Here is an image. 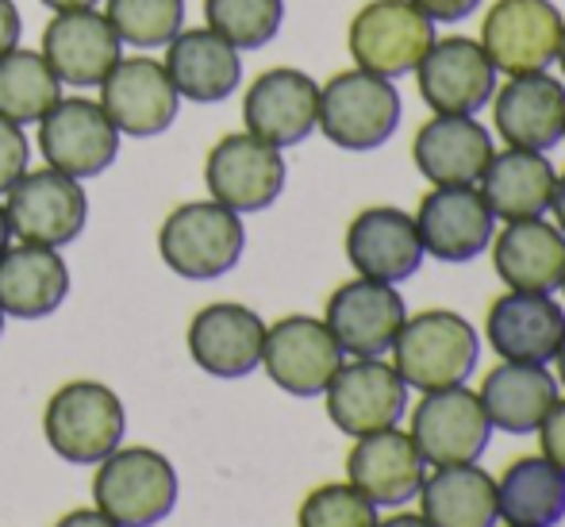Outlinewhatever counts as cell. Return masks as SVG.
I'll return each instance as SVG.
<instances>
[{
  "label": "cell",
  "instance_id": "22",
  "mask_svg": "<svg viewBox=\"0 0 565 527\" xmlns=\"http://www.w3.org/2000/svg\"><path fill=\"white\" fill-rule=\"evenodd\" d=\"M189 355L212 378H246L262 366V347H266V324L254 308L220 301L193 316L189 324Z\"/></svg>",
  "mask_w": 565,
  "mask_h": 527
},
{
  "label": "cell",
  "instance_id": "8",
  "mask_svg": "<svg viewBox=\"0 0 565 527\" xmlns=\"http://www.w3.org/2000/svg\"><path fill=\"white\" fill-rule=\"evenodd\" d=\"M416 85L435 116H477L484 105H492L500 74L484 54L481 39L447 35L435 39L431 51L419 59Z\"/></svg>",
  "mask_w": 565,
  "mask_h": 527
},
{
  "label": "cell",
  "instance_id": "39",
  "mask_svg": "<svg viewBox=\"0 0 565 527\" xmlns=\"http://www.w3.org/2000/svg\"><path fill=\"white\" fill-rule=\"evenodd\" d=\"M431 23H461L481 8V0H412Z\"/></svg>",
  "mask_w": 565,
  "mask_h": 527
},
{
  "label": "cell",
  "instance_id": "30",
  "mask_svg": "<svg viewBox=\"0 0 565 527\" xmlns=\"http://www.w3.org/2000/svg\"><path fill=\"white\" fill-rule=\"evenodd\" d=\"M477 397H481L492 428L508 431V435H531L558 401V378L546 366L500 362L484 373Z\"/></svg>",
  "mask_w": 565,
  "mask_h": 527
},
{
  "label": "cell",
  "instance_id": "4",
  "mask_svg": "<svg viewBox=\"0 0 565 527\" xmlns=\"http://www.w3.org/2000/svg\"><path fill=\"white\" fill-rule=\"evenodd\" d=\"M246 246V231L238 212L224 209L216 201H193L181 204L166 215L158 231V251L162 262L178 277L189 282H212L238 266Z\"/></svg>",
  "mask_w": 565,
  "mask_h": 527
},
{
  "label": "cell",
  "instance_id": "37",
  "mask_svg": "<svg viewBox=\"0 0 565 527\" xmlns=\"http://www.w3.org/2000/svg\"><path fill=\"white\" fill-rule=\"evenodd\" d=\"M28 158H31V147H28L23 127L0 116V193H8V189L28 173Z\"/></svg>",
  "mask_w": 565,
  "mask_h": 527
},
{
  "label": "cell",
  "instance_id": "23",
  "mask_svg": "<svg viewBox=\"0 0 565 527\" xmlns=\"http://www.w3.org/2000/svg\"><path fill=\"white\" fill-rule=\"evenodd\" d=\"M492 119L508 147L546 155L565 139V85L551 74L508 77L492 93Z\"/></svg>",
  "mask_w": 565,
  "mask_h": 527
},
{
  "label": "cell",
  "instance_id": "46",
  "mask_svg": "<svg viewBox=\"0 0 565 527\" xmlns=\"http://www.w3.org/2000/svg\"><path fill=\"white\" fill-rule=\"evenodd\" d=\"M554 362H558V386H565V339H562L558 358H554Z\"/></svg>",
  "mask_w": 565,
  "mask_h": 527
},
{
  "label": "cell",
  "instance_id": "45",
  "mask_svg": "<svg viewBox=\"0 0 565 527\" xmlns=\"http://www.w3.org/2000/svg\"><path fill=\"white\" fill-rule=\"evenodd\" d=\"M8 243H12V223H8V212H4V204H0V254L8 251Z\"/></svg>",
  "mask_w": 565,
  "mask_h": 527
},
{
  "label": "cell",
  "instance_id": "2",
  "mask_svg": "<svg viewBox=\"0 0 565 527\" xmlns=\"http://www.w3.org/2000/svg\"><path fill=\"white\" fill-rule=\"evenodd\" d=\"M404 101L388 77L370 70H342L320 85V127L339 150H377L396 135Z\"/></svg>",
  "mask_w": 565,
  "mask_h": 527
},
{
  "label": "cell",
  "instance_id": "35",
  "mask_svg": "<svg viewBox=\"0 0 565 527\" xmlns=\"http://www.w3.org/2000/svg\"><path fill=\"white\" fill-rule=\"evenodd\" d=\"M108 23L119 43L135 51H154L178 39L185 23V0H108Z\"/></svg>",
  "mask_w": 565,
  "mask_h": 527
},
{
  "label": "cell",
  "instance_id": "17",
  "mask_svg": "<svg viewBox=\"0 0 565 527\" xmlns=\"http://www.w3.org/2000/svg\"><path fill=\"white\" fill-rule=\"evenodd\" d=\"M178 89L162 62L119 59L100 82V108L127 139H154L178 119Z\"/></svg>",
  "mask_w": 565,
  "mask_h": 527
},
{
  "label": "cell",
  "instance_id": "7",
  "mask_svg": "<svg viewBox=\"0 0 565 527\" xmlns=\"http://www.w3.org/2000/svg\"><path fill=\"white\" fill-rule=\"evenodd\" d=\"M565 15L554 0H497L484 12L481 46L497 74H551L558 66Z\"/></svg>",
  "mask_w": 565,
  "mask_h": 527
},
{
  "label": "cell",
  "instance_id": "34",
  "mask_svg": "<svg viewBox=\"0 0 565 527\" xmlns=\"http://www.w3.org/2000/svg\"><path fill=\"white\" fill-rule=\"evenodd\" d=\"M204 20L235 51H262L285 23V0H204Z\"/></svg>",
  "mask_w": 565,
  "mask_h": 527
},
{
  "label": "cell",
  "instance_id": "13",
  "mask_svg": "<svg viewBox=\"0 0 565 527\" xmlns=\"http://www.w3.org/2000/svg\"><path fill=\"white\" fill-rule=\"evenodd\" d=\"M342 347L316 316H285L266 327L262 366L269 381L289 397H320L342 366Z\"/></svg>",
  "mask_w": 565,
  "mask_h": 527
},
{
  "label": "cell",
  "instance_id": "41",
  "mask_svg": "<svg viewBox=\"0 0 565 527\" xmlns=\"http://www.w3.org/2000/svg\"><path fill=\"white\" fill-rule=\"evenodd\" d=\"M54 527H119L116 520H108L100 508H77V513H70V516H62Z\"/></svg>",
  "mask_w": 565,
  "mask_h": 527
},
{
  "label": "cell",
  "instance_id": "26",
  "mask_svg": "<svg viewBox=\"0 0 565 527\" xmlns=\"http://www.w3.org/2000/svg\"><path fill=\"white\" fill-rule=\"evenodd\" d=\"M492 266L497 277L515 293H558L565 277V235L558 223L512 220L492 235Z\"/></svg>",
  "mask_w": 565,
  "mask_h": 527
},
{
  "label": "cell",
  "instance_id": "28",
  "mask_svg": "<svg viewBox=\"0 0 565 527\" xmlns=\"http://www.w3.org/2000/svg\"><path fill=\"white\" fill-rule=\"evenodd\" d=\"M554 181L558 170L543 150L504 147L492 155V162L481 173V197L492 209V215L504 223L512 220H535L551 212Z\"/></svg>",
  "mask_w": 565,
  "mask_h": 527
},
{
  "label": "cell",
  "instance_id": "27",
  "mask_svg": "<svg viewBox=\"0 0 565 527\" xmlns=\"http://www.w3.org/2000/svg\"><path fill=\"white\" fill-rule=\"evenodd\" d=\"M166 51V74H170L178 97L193 101V105H220L243 82V59L238 51L220 39L212 28L178 31Z\"/></svg>",
  "mask_w": 565,
  "mask_h": 527
},
{
  "label": "cell",
  "instance_id": "20",
  "mask_svg": "<svg viewBox=\"0 0 565 527\" xmlns=\"http://www.w3.org/2000/svg\"><path fill=\"white\" fill-rule=\"evenodd\" d=\"M347 259L358 277H370V282L401 285L416 277L427 259L416 215L393 204L358 212L347 228Z\"/></svg>",
  "mask_w": 565,
  "mask_h": 527
},
{
  "label": "cell",
  "instance_id": "42",
  "mask_svg": "<svg viewBox=\"0 0 565 527\" xmlns=\"http://www.w3.org/2000/svg\"><path fill=\"white\" fill-rule=\"evenodd\" d=\"M551 212H554V220H558V228H562V235H565V170L558 173V181H554Z\"/></svg>",
  "mask_w": 565,
  "mask_h": 527
},
{
  "label": "cell",
  "instance_id": "49",
  "mask_svg": "<svg viewBox=\"0 0 565 527\" xmlns=\"http://www.w3.org/2000/svg\"><path fill=\"white\" fill-rule=\"evenodd\" d=\"M562 293H565V277H562Z\"/></svg>",
  "mask_w": 565,
  "mask_h": 527
},
{
  "label": "cell",
  "instance_id": "15",
  "mask_svg": "<svg viewBox=\"0 0 565 527\" xmlns=\"http://www.w3.org/2000/svg\"><path fill=\"white\" fill-rule=\"evenodd\" d=\"M416 228L424 254L461 266L489 251L492 235H497V215L484 204L477 186H435L419 201Z\"/></svg>",
  "mask_w": 565,
  "mask_h": 527
},
{
  "label": "cell",
  "instance_id": "33",
  "mask_svg": "<svg viewBox=\"0 0 565 527\" xmlns=\"http://www.w3.org/2000/svg\"><path fill=\"white\" fill-rule=\"evenodd\" d=\"M62 101V82L35 51H8L0 59V116L12 124H35Z\"/></svg>",
  "mask_w": 565,
  "mask_h": 527
},
{
  "label": "cell",
  "instance_id": "14",
  "mask_svg": "<svg viewBox=\"0 0 565 527\" xmlns=\"http://www.w3.org/2000/svg\"><path fill=\"white\" fill-rule=\"evenodd\" d=\"M39 150L46 166L66 178H97L119 155V131L97 101H58L39 119Z\"/></svg>",
  "mask_w": 565,
  "mask_h": 527
},
{
  "label": "cell",
  "instance_id": "47",
  "mask_svg": "<svg viewBox=\"0 0 565 527\" xmlns=\"http://www.w3.org/2000/svg\"><path fill=\"white\" fill-rule=\"evenodd\" d=\"M558 66H562V74H565V28H562V46H558Z\"/></svg>",
  "mask_w": 565,
  "mask_h": 527
},
{
  "label": "cell",
  "instance_id": "6",
  "mask_svg": "<svg viewBox=\"0 0 565 527\" xmlns=\"http://www.w3.org/2000/svg\"><path fill=\"white\" fill-rule=\"evenodd\" d=\"M435 39H439L435 23L412 0H370L365 8H358L347 31L354 66L388 82L416 74L419 59L431 51Z\"/></svg>",
  "mask_w": 565,
  "mask_h": 527
},
{
  "label": "cell",
  "instance_id": "5",
  "mask_svg": "<svg viewBox=\"0 0 565 527\" xmlns=\"http://www.w3.org/2000/svg\"><path fill=\"white\" fill-rule=\"evenodd\" d=\"M46 443L74 466H97L124 443V401L100 381H70L51 397L43 412Z\"/></svg>",
  "mask_w": 565,
  "mask_h": 527
},
{
  "label": "cell",
  "instance_id": "11",
  "mask_svg": "<svg viewBox=\"0 0 565 527\" xmlns=\"http://www.w3.org/2000/svg\"><path fill=\"white\" fill-rule=\"evenodd\" d=\"M8 223L12 235L35 246H66L85 231L89 220V197H85L82 181L66 178L58 170H35L23 173L12 189H8Z\"/></svg>",
  "mask_w": 565,
  "mask_h": 527
},
{
  "label": "cell",
  "instance_id": "43",
  "mask_svg": "<svg viewBox=\"0 0 565 527\" xmlns=\"http://www.w3.org/2000/svg\"><path fill=\"white\" fill-rule=\"evenodd\" d=\"M377 527H431V524L416 513H396V516H388V520H377Z\"/></svg>",
  "mask_w": 565,
  "mask_h": 527
},
{
  "label": "cell",
  "instance_id": "21",
  "mask_svg": "<svg viewBox=\"0 0 565 527\" xmlns=\"http://www.w3.org/2000/svg\"><path fill=\"white\" fill-rule=\"evenodd\" d=\"M347 477L370 505L401 508L412 497H419L427 462L408 431L385 428L358 439L354 451L347 454Z\"/></svg>",
  "mask_w": 565,
  "mask_h": 527
},
{
  "label": "cell",
  "instance_id": "9",
  "mask_svg": "<svg viewBox=\"0 0 565 527\" xmlns=\"http://www.w3.org/2000/svg\"><path fill=\"white\" fill-rule=\"evenodd\" d=\"M285 178H289L285 155L269 143L254 139L250 131L224 135L204 162V186H209L212 201L238 215L266 212L281 197Z\"/></svg>",
  "mask_w": 565,
  "mask_h": 527
},
{
  "label": "cell",
  "instance_id": "29",
  "mask_svg": "<svg viewBox=\"0 0 565 527\" xmlns=\"http://www.w3.org/2000/svg\"><path fill=\"white\" fill-rule=\"evenodd\" d=\"M70 270L54 246L20 243L0 254V313L43 319L66 301Z\"/></svg>",
  "mask_w": 565,
  "mask_h": 527
},
{
  "label": "cell",
  "instance_id": "19",
  "mask_svg": "<svg viewBox=\"0 0 565 527\" xmlns=\"http://www.w3.org/2000/svg\"><path fill=\"white\" fill-rule=\"evenodd\" d=\"M484 339L500 355V362L551 366L565 339V308L551 293L508 289L489 305Z\"/></svg>",
  "mask_w": 565,
  "mask_h": 527
},
{
  "label": "cell",
  "instance_id": "18",
  "mask_svg": "<svg viewBox=\"0 0 565 527\" xmlns=\"http://www.w3.org/2000/svg\"><path fill=\"white\" fill-rule=\"evenodd\" d=\"M246 131L269 147H300L320 119V85L305 70L277 66L254 77L243 101Z\"/></svg>",
  "mask_w": 565,
  "mask_h": 527
},
{
  "label": "cell",
  "instance_id": "44",
  "mask_svg": "<svg viewBox=\"0 0 565 527\" xmlns=\"http://www.w3.org/2000/svg\"><path fill=\"white\" fill-rule=\"evenodd\" d=\"M46 8H54V12H82V8H93L97 0H43Z\"/></svg>",
  "mask_w": 565,
  "mask_h": 527
},
{
  "label": "cell",
  "instance_id": "36",
  "mask_svg": "<svg viewBox=\"0 0 565 527\" xmlns=\"http://www.w3.org/2000/svg\"><path fill=\"white\" fill-rule=\"evenodd\" d=\"M300 527H377V505H370L350 482H331L305 497Z\"/></svg>",
  "mask_w": 565,
  "mask_h": 527
},
{
  "label": "cell",
  "instance_id": "31",
  "mask_svg": "<svg viewBox=\"0 0 565 527\" xmlns=\"http://www.w3.org/2000/svg\"><path fill=\"white\" fill-rule=\"evenodd\" d=\"M419 508H424L419 516L431 527H497V482L477 462L435 466V474L424 477Z\"/></svg>",
  "mask_w": 565,
  "mask_h": 527
},
{
  "label": "cell",
  "instance_id": "25",
  "mask_svg": "<svg viewBox=\"0 0 565 527\" xmlns=\"http://www.w3.org/2000/svg\"><path fill=\"white\" fill-rule=\"evenodd\" d=\"M492 155V135L477 116H431L412 139V162L431 186H477Z\"/></svg>",
  "mask_w": 565,
  "mask_h": 527
},
{
  "label": "cell",
  "instance_id": "40",
  "mask_svg": "<svg viewBox=\"0 0 565 527\" xmlns=\"http://www.w3.org/2000/svg\"><path fill=\"white\" fill-rule=\"evenodd\" d=\"M15 43H20V12L12 0H0V59L15 51Z\"/></svg>",
  "mask_w": 565,
  "mask_h": 527
},
{
  "label": "cell",
  "instance_id": "16",
  "mask_svg": "<svg viewBox=\"0 0 565 527\" xmlns=\"http://www.w3.org/2000/svg\"><path fill=\"white\" fill-rule=\"evenodd\" d=\"M404 319H408V305H404V297L396 293V285L354 277V282L339 285V289L331 293L323 324L335 335L342 355L381 358L393 350Z\"/></svg>",
  "mask_w": 565,
  "mask_h": 527
},
{
  "label": "cell",
  "instance_id": "10",
  "mask_svg": "<svg viewBox=\"0 0 565 527\" xmlns=\"http://www.w3.org/2000/svg\"><path fill=\"white\" fill-rule=\"evenodd\" d=\"M408 435L427 466H466L484 454L492 439V423L473 389L454 386L424 393V401L412 409Z\"/></svg>",
  "mask_w": 565,
  "mask_h": 527
},
{
  "label": "cell",
  "instance_id": "24",
  "mask_svg": "<svg viewBox=\"0 0 565 527\" xmlns=\"http://www.w3.org/2000/svg\"><path fill=\"white\" fill-rule=\"evenodd\" d=\"M119 35L108 23V15L82 8V12H58L43 31V59L54 70L62 85L89 89L108 77V70L119 62Z\"/></svg>",
  "mask_w": 565,
  "mask_h": 527
},
{
  "label": "cell",
  "instance_id": "32",
  "mask_svg": "<svg viewBox=\"0 0 565 527\" xmlns=\"http://www.w3.org/2000/svg\"><path fill=\"white\" fill-rule=\"evenodd\" d=\"M500 520L508 527H554L565 520V474L543 454L515 459L497 482Z\"/></svg>",
  "mask_w": 565,
  "mask_h": 527
},
{
  "label": "cell",
  "instance_id": "12",
  "mask_svg": "<svg viewBox=\"0 0 565 527\" xmlns=\"http://www.w3.org/2000/svg\"><path fill=\"white\" fill-rule=\"evenodd\" d=\"M323 397H328L331 423L350 439L396 428L408 412V386L396 373V366L381 362V358L342 362Z\"/></svg>",
  "mask_w": 565,
  "mask_h": 527
},
{
  "label": "cell",
  "instance_id": "1",
  "mask_svg": "<svg viewBox=\"0 0 565 527\" xmlns=\"http://www.w3.org/2000/svg\"><path fill=\"white\" fill-rule=\"evenodd\" d=\"M481 362V335L461 313L427 308L408 316L393 342V366L408 389L435 393V389L466 386Z\"/></svg>",
  "mask_w": 565,
  "mask_h": 527
},
{
  "label": "cell",
  "instance_id": "3",
  "mask_svg": "<svg viewBox=\"0 0 565 527\" xmlns=\"http://www.w3.org/2000/svg\"><path fill=\"white\" fill-rule=\"evenodd\" d=\"M93 500L119 527H154L178 505V470L150 446H116L100 459Z\"/></svg>",
  "mask_w": 565,
  "mask_h": 527
},
{
  "label": "cell",
  "instance_id": "38",
  "mask_svg": "<svg viewBox=\"0 0 565 527\" xmlns=\"http://www.w3.org/2000/svg\"><path fill=\"white\" fill-rule=\"evenodd\" d=\"M539 439H543V459H551L565 474V397H558L546 420L539 423Z\"/></svg>",
  "mask_w": 565,
  "mask_h": 527
},
{
  "label": "cell",
  "instance_id": "48",
  "mask_svg": "<svg viewBox=\"0 0 565 527\" xmlns=\"http://www.w3.org/2000/svg\"><path fill=\"white\" fill-rule=\"evenodd\" d=\"M0 331H4V313H0Z\"/></svg>",
  "mask_w": 565,
  "mask_h": 527
}]
</instances>
